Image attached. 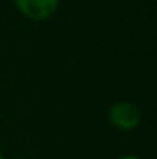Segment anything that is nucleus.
I'll return each instance as SVG.
<instances>
[{"mask_svg": "<svg viewBox=\"0 0 157 159\" xmlns=\"http://www.w3.org/2000/svg\"><path fill=\"white\" fill-rule=\"evenodd\" d=\"M118 159H140L139 156H133V154H125V156H120Z\"/></svg>", "mask_w": 157, "mask_h": 159, "instance_id": "3", "label": "nucleus"}, {"mask_svg": "<svg viewBox=\"0 0 157 159\" xmlns=\"http://www.w3.org/2000/svg\"><path fill=\"white\" fill-rule=\"evenodd\" d=\"M61 0H14V5L24 17L36 22L51 19L56 14Z\"/></svg>", "mask_w": 157, "mask_h": 159, "instance_id": "2", "label": "nucleus"}, {"mask_svg": "<svg viewBox=\"0 0 157 159\" xmlns=\"http://www.w3.org/2000/svg\"><path fill=\"white\" fill-rule=\"evenodd\" d=\"M0 159H5V157H3V156H2V152H0Z\"/></svg>", "mask_w": 157, "mask_h": 159, "instance_id": "4", "label": "nucleus"}, {"mask_svg": "<svg viewBox=\"0 0 157 159\" xmlns=\"http://www.w3.org/2000/svg\"><path fill=\"white\" fill-rule=\"evenodd\" d=\"M140 108L130 102H117L108 110V120L118 130H133L140 124Z\"/></svg>", "mask_w": 157, "mask_h": 159, "instance_id": "1", "label": "nucleus"}]
</instances>
